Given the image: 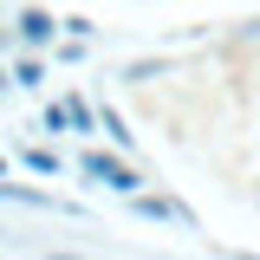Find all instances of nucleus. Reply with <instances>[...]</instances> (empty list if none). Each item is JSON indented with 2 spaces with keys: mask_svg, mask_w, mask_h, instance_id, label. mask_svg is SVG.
Here are the masks:
<instances>
[{
  "mask_svg": "<svg viewBox=\"0 0 260 260\" xmlns=\"http://www.w3.org/2000/svg\"><path fill=\"white\" fill-rule=\"evenodd\" d=\"M98 130H104L117 150H137V130L124 124V111H117V104H98Z\"/></svg>",
  "mask_w": 260,
  "mask_h": 260,
  "instance_id": "0eeeda50",
  "label": "nucleus"
},
{
  "mask_svg": "<svg viewBox=\"0 0 260 260\" xmlns=\"http://www.w3.org/2000/svg\"><path fill=\"white\" fill-rule=\"evenodd\" d=\"M65 117H72V137H98V104L78 91H65Z\"/></svg>",
  "mask_w": 260,
  "mask_h": 260,
  "instance_id": "6e6552de",
  "label": "nucleus"
},
{
  "mask_svg": "<svg viewBox=\"0 0 260 260\" xmlns=\"http://www.w3.org/2000/svg\"><path fill=\"white\" fill-rule=\"evenodd\" d=\"M0 202H20V208H46V215H78L72 202H59L52 189H32V182H13V176H0Z\"/></svg>",
  "mask_w": 260,
  "mask_h": 260,
  "instance_id": "20e7f679",
  "label": "nucleus"
},
{
  "mask_svg": "<svg viewBox=\"0 0 260 260\" xmlns=\"http://www.w3.org/2000/svg\"><path fill=\"white\" fill-rule=\"evenodd\" d=\"M46 260H85V254H46Z\"/></svg>",
  "mask_w": 260,
  "mask_h": 260,
  "instance_id": "4468645a",
  "label": "nucleus"
},
{
  "mask_svg": "<svg viewBox=\"0 0 260 260\" xmlns=\"http://www.w3.org/2000/svg\"><path fill=\"white\" fill-rule=\"evenodd\" d=\"M59 32H65V20H59V13H46V7H20V13H13V46L52 52V46H59Z\"/></svg>",
  "mask_w": 260,
  "mask_h": 260,
  "instance_id": "f03ea898",
  "label": "nucleus"
},
{
  "mask_svg": "<svg viewBox=\"0 0 260 260\" xmlns=\"http://www.w3.org/2000/svg\"><path fill=\"white\" fill-rule=\"evenodd\" d=\"M20 169L46 176V182H59V176H65V156H59V150H46V143H26V150H20Z\"/></svg>",
  "mask_w": 260,
  "mask_h": 260,
  "instance_id": "423d86ee",
  "label": "nucleus"
},
{
  "mask_svg": "<svg viewBox=\"0 0 260 260\" xmlns=\"http://www.w3.org/2000/svg\"><path fill=\"white\" fill-rule=\"evenodd\" d=\"M0 176H13V169H7V156H0Z\"/></svg>",
  "mask_w": 260,
  "mask_h": 260,
  "instance_id": "2eb2a0df",
  "label": "nucleus"
},
{
  "mask_svg": "<svg viewBox=\"0 0 260 260\" xmlns=\"http://www.w3.org/2000/svg\"><path fill=\"white\" fill-rule=\"evenodd\" d=\"M162 72H169V59H137V65H124V78H130V85H156Z\"/></svg>",
  "mask_w": 260,
  "mask_h": 260,
  "instance_id": "9d476101",
  "label": "nucleus"
},
{
  "mask_svg": "<svg viewBox=\"0 0 260 260\" xmlns=\"http://www.w3.org/2000/svg\"><path fill=\"white\" fill-rule=\"evenodd\" d=\"M0 52H13V20L0 13Z\"/></svg>",
  "mask_w": 260,
  "mask_h": 260,
  "instance_id": "9b49d317",
  "label": "nucleus"
},
{
  "mask_svg": "<svg viewBox=\"0 0 260 260\" xmlns=\"http://www.w3.org/2000/svg\"><path fill=\"white\" fill-rule=\"evenodd\" d=\"M78 176H85L91 189L124 195V202L143 189V169H137V162H130V150H117V143H111V150H85V156H78Z\"/></svg>",
  "mask_w": 260,
  "mask_h": 260,
  "instance_id": "f257e3e1",
  "label": "nucleus"
},
{
  "mask_svg": "<svg viewBox=\"0 0 260 260\" xmlns=\"http://www.w3.org/2000/svg\"><path fill=\"white\" fill-rule=\"evenodd\" d=\"M7 91H13V72H7V59H0V98H7Z\"/></svg>",
  "mask_w": 260,
  "mask_h": 260,
  "instance_id": "f8f14e48",
  "label": "nucleus"
},
{
  "mask_svg": "<svg viewBox=\"0 0 260 260\" xmlns=\"http://www.w3.org/2000/svg\"><path fill=\"white\" fill-rule=\"evenodd\" d=\"M39 130H46V137H72V117H65V98H46V104H39Z\"/></svg>",
  "mask_w": 260,
  "mask_h": 260,
  "instance_id": "1a4fd4ad",
  "label": "nucleus"
},
{
  "mask_svg": "<svg viewBox=\"0 0 260 260\" xmlns=\"http://www.w3.org/2000/svg\"><path fill=\"white\" fill-rule=\"evenodd\" d=\"M7 72H13V91H46V52H32V46H13Z\"/></svg>",
  "mask_w": 260,
  "mask_h": 260,
  "instance_id": "39448f33",
  "label": "nucleus"
},
{
  "mask_svg": "<svg viewBox=\"0 0 260 260\" xmlns=\"http://www.w3.org/2000/svg\"><path fill=\"white\" fill-rule=\"evenodd\" d=\"M130 215H137V221H156V228H195V215L176 202V195H150V189L130 195Z\"/></svg>",
  "mask_w": 260,
  "mask_h": 260,
  "instance_id": "7ed1b4c3",
  "label": "nucleus"
},
{
  "mask_svg": "<svg viewBox=\"0 0 260 260\" xmlns=\"http://www.w3.org/2000/svg\"><path fill=\"white\" fill-rule=\"evenodd\" d=\"M241 39H260V13H254V20H247V32H241Z\"/></svg>",
  "mask_w": 260,
  "mask_h": 260,
  "instance_id": "ddd939ff",
  "label": "nucleus"
}]
</instances>
